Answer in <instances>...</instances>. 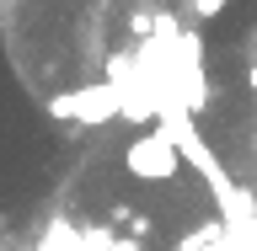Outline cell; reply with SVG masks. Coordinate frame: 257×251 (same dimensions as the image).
<instances>
[{"label": "cell", "mask_w": 257, "mask_h": 251, "mask_svg": "<svg viewBox=\"0 0 257 251\" xmlns=\"http://www.w3.org/2000/svg\"><path fill=\"white\" fill-rule=\"evenodd\" d=\"M225 6H230V0H193V16H198V22H214Z\"/></svg>", "instance_id": "3957f363"}, {"label": "cell", "mask_w": 257, "mask_h": 251, "mask_svg": "<svg viewBox=\"0 0 257 251\" xmlns=\"http://www.w3.org/2000/svg\"><path fill=\"white\" fill-rule=\"evenodd\" d=\"M48 118H64V123H107V118H123V96L118 86H86V91H64V96H48Z\"/></svg>", "instance_id": "7a4b0ae2"}, {"label": "cell", "mask_w": 257, "mask_h": 251, "mask_svg": "<svg viewBox=\"0 0 257 251\" xmlns=\"http://www.w3.org/2000/svg\"><path fill=\"white\" fill-rule=\"evenodd\" d=\"M246 86H252V91H257V59L246 64Z\"/></svg>", "instance_id": "277c9868"}, {"label": "cell", "mask_w": 257, "mask_h": 251, "mask_svg": "<svg viewBox=\"0 0 257 251\" xmlns=\"http://www.w3.org/2000/svg\"><path fill=\"white\" fill-rule=\"evenodd\" d=\"M123 171L134 182H172L182 171V155L172 150V139L161 134V128H145L140 139L123 144Z\"/></svg>", "instance_id": "6da1fadb"}]
</instances>
